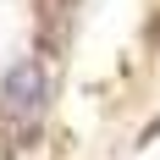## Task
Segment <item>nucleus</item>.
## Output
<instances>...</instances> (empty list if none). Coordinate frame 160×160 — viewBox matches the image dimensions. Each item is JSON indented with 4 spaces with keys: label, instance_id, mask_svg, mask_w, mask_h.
I'll return each instance as SVG.
<instances>
[{
    "label": "nucleus",
    "instance_id": "f257e3e1",
    "mask_svg": "<svg viewBox=\"0 0 160 160\" xmlns=\"http://www.w3.org/2000/svg\"><path fill=\"white\" fill-rule=\"evenodd\" d=\"M44 99H50V72L39 61H17L0 78V111L11 116V122H39Z\"/></svg>",
    "mask_w": 160,
    "mask_h": 160
},
{
    "label": "nucleus",
    "instance_id": "f03ea898",
    "mask_svg": "<svg viewBox=\"0 0 160 160\" xmlns=\"http://www.w3.org/2000/svg\"><path fill=\"white\" fill-rule=\"evenodd\" d=\"M66 6H72V0H39V17H44V22H66Z\"/></svg>",
    "mask_w": 160,
    "mask_h": 160
}]
</instances>
